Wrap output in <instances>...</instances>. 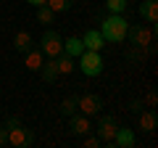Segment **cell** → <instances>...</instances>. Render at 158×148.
Returning <instances> with one entry per match:
<instances>
[{
	"mask_svg": "<svg viewBox=\"0 0 158 148\" xmlns=\"http://www.w3.org/2000/svg\"><path fill=\"white\" fill-rule=\"evenodd\" d=\"M27 3H32L34 8H40V6H45V0H27Z\"/></svg>",
	"mask_w": 158,
	"mask_h": 148,
	"instance_id": "cell-26",
	"label": "cell"
},
{
	"mask_svg": "<svg viewBox=\"0 0 158 148\" xmlns=\"http://www.w3.org/2000/svg\"><path fill=\"white\" fill-rule=\"evenodd\" d=\"M40 74H42V82H56L61 74H58V63H56V58H50L48 63H42L40 66Z\"/></svg>",
	"mask_w": 158,
	"mask_h": 148,
	"instance_id": "cell-15",
	"label": "cell"
},
{
	"mask_svg": "<svg viewBox=\"0 0 158 148\" xmlns=\"http://www.w3.org/2000/svg\"><path fill=\"white\" fill-rule=\"evenodd\" d=\"M0 146H8V127H0Z\"/></svg>",
	"mask_w": 158,
	"mask_h": 148,
	"instance_id": "cell-24",
	"label": "cell"
},
{
	"mask_svg": "<svg viewBox=\"0 0 158 148\" xmlns=\"http://www.w3.org/2000/svg\"><path fill=\"white\" fill-rule=\"evenodd\" d=\"M103 34L98 32V29H90V32H85V37H82V45H85V50H100L103 48Z\"/></svg>",
	"mask_w": 158,
	"mask_h": 148,
	"instance_id": "cell-12",
	"label": "cell"
},
{
	"mask_svg": "<svg viewBox=\"0 0 158 148\" xmlns=\"http://www.w3.org/2000/svg\"><path fill=\"white\" fill-rule=\"evenodd\" d=\"M129 111L140 114V111H142V101H132V103H129Z\"/></svg>",
	"mask_w": 158,
	"mask_h": 148,
	"instance_id": "cell-25",
	"label": "cell"
},
{
	"mask_svg": "<svg viewBox=\"0 0 158 148\" xmlns=\"http://www.w3.org/2000/svg\"><path fill=\"white\" fill-rule=\"evenodd\" d=\"M156 103H158L156 90H148V95H145V106H148V108H156Z\"/></svg>",
	"mask_w": 158,
	"mask_h": 148,
	"instance_id": "cell-22",
	"label": "cell"
},
{
	"mask_svg": "<svg viewBox=\"0 0 158 148\" xmlns=\"http://www.w3.org/2000/svg\"><path fill=\"white\" fill-rule=\"evenodd\" d=\"M116 130H118V124H116V119L113 116H100V122H98V137H100V143H106V146H111L113 143V135H116Z\"/></svg>",
	"mask_w": 158,
	"mask_h": 148,
	"instance_id": "cell-7",
	"label": "cell"
},
{
	"mask_svg": "<svg viewBox=\"0 0 158 148\" xmlns=\"http://www.w3.org/2000/svg\"><path fill=\"white\" fill-rule=\"evenodd\" d=\"M45 6L50 8L53 13H66L71 8V0H45Z\"/></svg>",
	"mask_w": 158,
	"mask_h": 148,
	"instance_id": "cell-19",
	"label": "cell"
},
{
	"mask_svg": "<svg viewBox=\"0 0 158 148\" xmlns=\"http://www.w3.org/2000/svg\"><path fill=\"white\" fill-rule=\"evenodd\" d=\"M40 50L45 53L48 58H56L63 53V37L56 32V29H45L42 37H40Z\"/></svg>",
	"mask_w": 158,
	"mask_h": 148,
	"instance_id": "cell-4",
	"label": "cell"
},
{
	"mask_svg": "<svg viewBox=\"0 0 158 148\" xmlns=\"http://www.w3.org/2000/svg\"><path fill=\"white\" fill-rule=\"evenodd\" d=\"M6 127H8V146H16V148H32L34 146V132L27 130L19 116H11Z\"/></svg>",
	"mask_w": 158,
	"mask_h": 148,
	"instance_id": "cell-2",
	"label": "cell"
},
{
	"mask_svg": "<svg viewBox=\"0 0 158 148\" xmlns=\"http://www.w3.org/2000/svg\"><path fill=\"white\" fill-rule=\"evenodd\" d=\"M90 130H92L90 119H87L85 114H77V111H74V114H71V132H74V135H87Z\"/></svg>",
	"mask_w": 158,
	"mask_h": 148,
	"instance_id": "cell-13",
	"label": "cell"
},
{
	"mask_svg": "<svg viewBox=\"0 0 158 148\" xmlns=\"http://www.w3.org/2000/svg\"><path fill=\"white\" fill-rule=\"evenodd\" d=\"M106 8L111 13H124L127 11V0H106Z\"/></svg>",
	"mask_w": 158,
	"mask_h": 148,
	"instance_id": "cell-21",
	"label": "cell"
},
{
	"mask_svg": "<svg viewBox=\"0 0 158 148\" xmlns=\"http://www.w3.org/2000/svg\"><path fill=\"white\" fill-rule=\"evenodd\" d=\"M156 124H158V116H156L153 108L140 111V116H137V127H140L142 132H156Z\"/></svg>",
	"mask_w": 158,
	"mask_h": 148,
	"instance_id": "cell-10",
	"label": "cell"
},
{
	"mask_svg": "<svg viewBox=\"0 0 158 148\" xmlns=\"http://www.w3.org/2000/svg\"><path fill=\"white\" fill-rule=\"evenodd\" d=\"M79 69L85 77H98L103 72V58L100 50H82L79 53Z\"/></svg>",
	"mask_w": 158,
	"mask_h": 148,
	"instance_id": "cell-5",
	"label": "cell"
},
{
	"mask_svg": "<svg viewBox=\"0 0 158 148\" xmlns=\"http://www.w3.org/2000/svg\"><path fill=\"white\" fill-rule=\"evenodd\" d=\"M24 63H27L29 72H40V66L45 63V53L37 50V48H32L29 53H24Z\"/></svg>",
	"mask_w": 158,
	"mask_h": 148,
	"instance_id": "cell-11",
	"label": "cell"
},
{
	"mask_svg": "<svg viewBox=\"0 0 158 148\" xmlns=\"http://www.w3.org/2000/svg\"><path fill=\"white\" fill-rule=\"evenodd\" d=\"M140 16L145 19L148 24H156L158 21V0H145L140 6Z\"/></svg>",
	"mask_w": 158,
	"mask_h": 148,
	"instance_id": "cell-14",
	"label": "cell"
},
{
	"mask_svg": "<svg viewBox=\"0 0 158 148\" xmlns=\"http://www.w3.org/2000/svg\"><path fill=\"white\" fill-rule=\"evenodd\" d=\"M77 101H79V95H69V98H63V103L58 106V114L71 116L74 111H77Z\"/></svg>",
	"mask_w": 158,
	"mask_h": 148,
	"instance_id": "cell-18",
	"label": "cell"
},
{
	"mask_svg": "<svg viewBox=\"0 0 158 148\" xmlns=\"http://www.w3.org/2000/svg\"><path fill=\"white\" fill-rule=\"evenodd\" d=\"M127 29H129V21L121 13H111L100 24V34H103L106 42H124L127 40Z\"/></svg>",
	"mask_w": 158,
	"mask_h": 148,
	"instance_id": "cell-1",
	"label": "cell"
},
{
	"mask_svg": "<svg viewBox=\"0 0 158 148\" xmlns=\"http://www.w3.org/2000/svg\"><path fill=\"white\" fill-rule=\"evenodd\" d=\"M13 45H16V53H21V56H24V53H29L37 42H34V37L27 32V29H19L16 37H13Z\"/></svg>",
	"mask_w": 158,
	"mask_h": 148,
	"instance_id": "cell-9",
	"label": "cell"
},
{
	"mask_svg": "<svg viewBox=\"0 0 158 148\" xmlns=\"http://www.w3.org/2000/svg\"><path fill=\"white\" fill-rule=\"evenodd\" d=\"M82 146H85V148H100V137H85Z\"/></svg>",
	"mask_w": 158,
	"mask_h": 148,
	"instance_id": "cell-23",
	"label": "cell"
},
{
	"mask_svg": "<svg viewBox=\"0 0 158 148\" xmlns=\"http://www.w3.org/2000/svg\"><path fill=\"white\" fill-rule=\"evenodd\" d=\"M82 50H85V45H82V40H79V37H69V40H63V53H66V56L77 58Z\"/></svg>",
	"mask_w": 158,
	"mask_h": 148,
	"instance_id": "cell-16",
	"label": "cell"
},
{
	"mask_svg": "<svg viewBox=\"0 0 158 148\" xmlns=\"http://www.w3.org/2000/svg\"><path fill=\"white\" fill-rule=\"evenodd\" d=\"M56 63H58V74H71L74 72V58L66 56V53L56 56Z\"/></svg>",
	"mask_w": 158,
	"mask_h": 148,
	"instance_id": "cell-17",
	"label": "cell"
},
{
	"mask_svg": "<svg viewBox=\"0 0 158 148\" xmlns=\"http://www.w3.org/2000/svg\"><path fill=\"white\" fill-rule=\"evenodd\" d=\"M135 143H137L135 140V132H132L129 127H118L111 146H116V148H135Z\"/></svg>",
	"mask_w": 158,
	"mask_h": 148,
	"instance_id": "cell-8",
	"label": "cell"
},
{
	"mask_svg": "<svg viewBox=\"0 0 158 148\" xmlns=\"http://www.w3.org/2000/svg\"><path fill=\"white\" fill-rule=\"evenodd\" d=\"M127 37L132 40V45H153V37H156V24H129L127 29Z\"/></svg>",
	"mask_w": 158,
	"mask_h": 148,
	"instance_id": "cell-3",
	"label": "cell"
},
{
	"mask_svg": "<svg viewBox=\"0 0 158 148\" xmlns=\"http://www.w3.org/2000/svg\"><path fill=\"white\" fill-rule=\"evenodd\" d=\"M37 19H40L42 24H53V19H56V13H53V11H50L48 6H40V8H37Z\"/></svg>",
	"mask_w": 158,
	"mask_h": 148,
	"instance_id": "cell-20",
	"label": "cell"
},
{
	"mask_svg": "<svg viewBox=\"0 0 158 148\" xmlns=\"http://www.w3.org/2000/svg\"><path fill=\"white\" fill-rule=\"evenodd\" d=\"M77 108H79L85 116H95V114H100L103 101H100V95H98V93H85V95H79Z\"/></svg>",
	"mask_w": 158,
	"mask_h": 148,
	"instance_id": "cell-6",
	"label": "cell"
}]
</instances>
